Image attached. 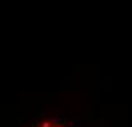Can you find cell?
Returning <instances> with one entry per match:
<instances>
[{
	"label": "cell",
	"mask_w": 132,
	"mask_h": 127,
	"mask_svg": "<svg viewBox=\"0 0 132 127\" xmlns=\"http://www.w3.org/2000/svg\"><path fill=\"white\" fill-rule=\"evenodd\" d=\"M32 127H68L64 122L59 120H53V119H46V120H39L37 124H34Z\"/></svg>",
	"instance_id": "1"
}]
</instances>
